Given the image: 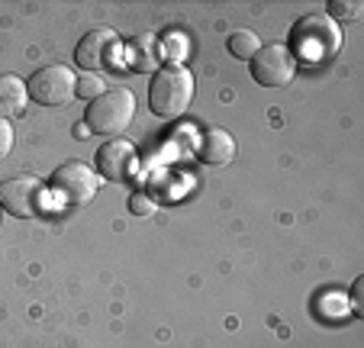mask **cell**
<instances>
[{
  "label": "cell",
  "instance_id": "cell-20",
  "mask_svg": "<svg viewBox=\"0 0 364 348\" xmlns=\"http://www.w3.org/2000/svg\"><path fill=\"white\" fill-rule=\"evenodd\" d=\"M361 290H364V278H358V280H355V287H351V313H355V316H364Z\"/></svg>",
  "mask_w": 364,
  "mask_h": 348
},
{
  "label": "cell",
  "instance_id": "cell-2",
  "mask_svg": "<svg viewBox=\"0 0 364 348\" xmlns=\"http://www.w3.org/2000/svg\"><path fill=\"white\" fill-rule=\"evenodd\" d=\"M193 100V71L187 65H165L155 71L149 88V107L151 113L165 116V120H178L187 113Z\"/></svg>",
  "mask_w": 364,
  "mask_h": 348
},
{
  "label": "cell",
  "instance_id": "cell-3",
  "mask_svg": "<svg viewBox=\"0 0 364 348\" xmlns=\"http://www.w3.org/2000/svg\"><path fill=\"white\" fill-rule=\"evenodd\" d=\"M136 116V97L126 88H107L97 100L87 103V130L97 136H119Z\"/></svg>",
  "mask_w": 364,
  "mask_h": 348
},
{
  "label": "cell",
  "instance_id": "cell-15",
  "mask_svg": "<svg viewBox=\"0 0 364 348\" xmlns=\"http://www.w3.org/2000/svg\"><path fill=\"white\" fill-rule=\"evenodd\" d=\"M103 90H107V84H103V78L94 75V71H84V75L77 78V84H75V94L77 97H87V100H97Z\"/></svg>",
  "mask_w": 364,
  "mask_h": 348
},
{
  "label": "cell",
  "instance_id": "cell-14",
  "mask_svg": "<svg viewBox=\"0 0 364 348\" xmlns=\"http://www.w3.org/2000/svg\"><path fill=\"white\" fill-rule=\"evenodd\" d=\"M187 36L184 33H168L165 39H161V58H168L171 65H181L187 58Z\"/></svg>",
  "mask_w": 364,
  "mask_h": 348
},
{
  "label": "cell",
  "instance_id": "cell-4",
  "mask_svg": "<svg viewBox=\"0 0 364 348\" xmlns=\"http://www.w3.org/2000/svg\"><path fill=\"white\" fill-rule=\"evenodd\" d=\"M75 84H77V75L71 68L46 65V68L33 71L26 90H29V100H36L39 107H65V103H71L77 97Z\"/></svg>",
  "mask_w": 364,
  "mask_h": 348
},
{
  "label": "cell",
  "instance_id": "cell-7",
  "mask_svg": "<svg viewBox=\"0 0 364 348\" xmlns=\"http://www.w3.org/2000/svg\"><path fill=\"white\" fill-rule=\"evenodd\" d=\"M0 206L10 216L33 219L46 210V187L36 178H10L0 184Z\"/></svg>",
  "mask_w": 364,
  "mask_h": 348
},
{
  "label": "cell",
  "instance_id": "cell-8",
  "mask_svg": "<svg viewBox=\"0 0 364 348\" xmlns=\"http://www.w3.org/2000/svg\"><path fill=\"white\" fill-rule=\"evenodd\" d=\"M75 62L84 71H100L107 65H119V36L113 29H90L81 42L75 46Z\"/></svg>",
  "mask_w": 364,
  "mask_h": 348
},
{
  "label": "cell",
  "instance_id": "cell-1",
  "mask_svg": "<svg viewBox=\"0 0 364 348\" xmlns=\"http://www.w3.org/2000/svg\"><path fill=\"white\" fill-rule=\"evenodd\" d=\"M342 29L338 23L332 20L329 14H306L294 23L290 29V52H294L296 65H309V68H316V65H326L332 62L342 48Z\"/></svg>",
  "mask_w": 364,
  "mask_h": 348
},
{
  "label": "cell",
  "instance_id": "cell-12",
  "mask_svg": "<svg viewBox=\"0 0 364 348\" xmlns=\"http://www.w3.org/2000/svg\"><path fill=\"white\" fill-rule=\"evenodd\" d=\"M29 103V90L26 81L16 75H0V120L20 116Z\"/></svg>",
  "mask_w": 364,
  "mask_h": 348
},
{
  "label": "cell",
  "instance_id": "cell-16",
  "mask_svg": "<svg viewBox=\"0 0 364 348\" xmlns=\"http://www.w3.org/2000/svg\"><path fill=\"white\" fill-rule=\"evenodd\" d=\"M361 14H364L361 0H351V4H348V0H329V16L336 23L338 20H358Z\"/></svg>",
  "mask_w": 364,
  "mask_h": 348
},
{
  "label": "cell",
  "instance_id": "cell-6",
  "mask_svg": "<svg viewBox=\"0 0 364 348\" xmlns=\"http://www.w3.org/2000/svg\"><path fill=\"white\" fill-rule=\"evenodd\" d=\"M97 184H100V178L84 162H65L52 174V191L68 206H87L97 197Z\"/></svg>",
  "mask_w": 364,
  "mask_h": 348
},
{
  "label": "cell",
  "instance_id": "cell-10",
  "mask_svg": "<svg viewBox=\"0 0 364 348\" xmlns=\"http://www.w3.org/2000/svg\"><path fill=\"white\" fill-rule=\"evenodd\" d=\"M200 162L203 164H229L235 158V139L229 136L226 130H220V126H213V130H206L203 136H200Z\"/></svg>",
  "mask_w": 364,
  "mask_h": 348
},
{
  "label": "cell",
  "instance_id": "cell-17",
  "mask_svg": "<svg viewBox=\"0 0 364 348\" xmlns=\"http://www.w3.org/2000/svg\"><path fill=\"white\" fill-rule=\"evenodd\" d=\"M129 210L136 213V216H151L159 206H155V200H151V197H145V194H132V197H129Z\"/></svg>",
  "mask_w": 364,
  "mask_h": 348
},
{
  "label": "cell",
  "instance_id": "cell-21",
  "mask_svg": "<svg viewBox=\"0 0 364 348\" xmlns=\"http://www.w3.org/2000/svg\"><path fill=\"white\" fill-rule=\"evenodd\" d=\"M0 219H4V206H0Z\"/></svg>",
  "mask_w": 364,
  "mask_h": 348
},
{
  "label": "cell",
  "instance_id": "cell-19",
  "mask_svg": "<svg viewBox=\"0 0 364 348\" xmlns=\"http://www.w3.org/2000/svg\"><path fill=\"white\" fill-rule=\"evenodd\" d=\"M14 123L10 120H0V158H7L10 149H14Z\"/></svg>",
  "mask_w": 364,
  "mask_h": 348
},
{
  "label": "cell",
  "instance_id": "cell-13",
  "mask_svg": "<svg viewBox=\"0 0 364 348\" xmlns=\"http://www.w3.org/2000/svg\"><path fill=\"white\" fill-rule=\"evenodd\" d=\"M226 48H229V55H235V58H245V62H252L255 52L262 48V39H258L252 29H235V33H229Z\"/></svg>",
  "mask_w": 364,
  "mask_h": 348
},
{
  "label": "cell",
  "instance_id": "cell-18",
  "mask_svg": "<svg viewBox=\"0 0 364 348\" xmlns=\"http://www.w3.org/2000/svg\"><path fill=\"white\" fill-rule=\"evenodd\" d=\"M345 310H348V307H345V297H338V303H336V294H326V297H323V303H319V313L329 316V320L342 316Z\"/></svg>",
  "mask_w": 364,
  "mask_h": 348
},
{
  "label": "cell",
  "instance_id": "cell-9",
  "mask_svg": "<svg viewBox=\"0 0 364 348\" xmlns=\"http://www.w3.org/2000/svg\"><path fill=\"white\" fill-rule=\"evenodd\" d=\"M97 168L107 181H126L136 171V149L126 139H113L97 149Z\"/></svg>",
  "mask_w": 364,
  "mask_h": 348
},
{
  "label": "cell",
  "instance_id": "cell-5",
  "mask_svg": "<svg viewBox=\"0 0 364 348\" xmlns=\"http://www.w3.org/2000/svg\"><path fill=\"white\" fill-rule=\"evenodd\" d=\"M248 68L262 88H287L296 75V58L284 42H271V46H262L255 52Z\"/></svg>",
  "mask_w": 364,
  "mask_h": 348
},
{
  "label": "cell",
  "instance_id": "cell-11",
  "mask_svg": "<svg viewBox=\"0 0 364 348\" xmlns=\"http://www.w3.org/2000/svg\"><path fill=\"white\" fill-rule=\"evenodd\" d=\"M129 52V68H136L139 75H149V71H159L161 62V42L155 33H142L126 46Z\"/></svg>",
  "mask_w": 364,
  "mask_h": 348
}]
</instances>
